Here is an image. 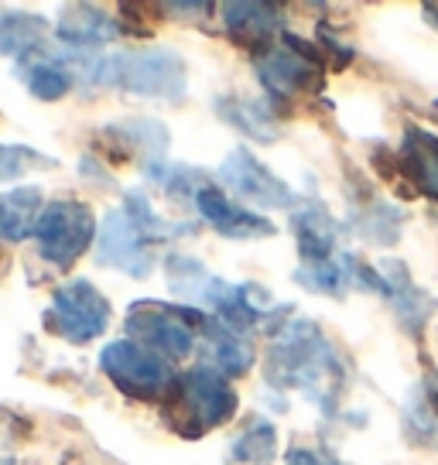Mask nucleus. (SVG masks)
I'll list each match as a JSON object with an SVG mask.
<instances>
[{
	"label": "nucleus",
	"instance_id": "f257e3e1",
	"mask_svg": "<svg viewBox=\"0 0 438 465\" xmlns=\"http://www.w3.org/2000/svg\"><path fill=\"white\" fill-rule=\"evenodd\" d=\"M267 377L271 383H281L284 391H305L308 397H319L322 404H329L343 377V363L336 349L322 339L312 322H292L271 342Z\"/></svg>",
	"mask_w": 438,
	"mask_h": 465
},
{
	"label": "nucleus",
	"instance_id": "f03ea898",
	"mask_svg": "<svg viewBox=\"0 0 438 465\" xmlns=\"http://www.w3.org/2000/svg\"><path fill=\"white\" fill-rule=\"evenodd\" d=\"M236 411V393L216 366H192L175 377L164 397V418L185 438H199L205 431L230 421Z\"/></svg>",
	"mask_w": 438,
	"mask_h": 465
},
{
	"label": "nucleus",
	"instance_id": "7ed1b4c3",
	"mask_svg": "<svg viewBox=\"0 0 438 465\" xmlns=\"http://www.w3.org/2000/svg\"><path fill=\"white\" fill-rule=\"evenodd\" d=\"M168 284L185 294V298H199L205 308L216 312V319L223 325H230L236 332H247L250 325H257V319H264L267 294H257V288H236L223 277L209 274L203 263L192 257H172L168 261Z\"/></svg>",
	"mask_w": 438,
	"mask_h": 465
},
{
	"label": "nucleus",
	"instance_id": "20e7f679",
	"mask_svg": "<svg viewBox=\"0 0 438 465\" xmlns=\"http://www.w3.org/2000/svg\"><path fill=\"white\" fill-rule=\"evenodd\" d=\"M103 83H117L137 96H158V100H182L185 93V65L175 52L147 48V52H127L100 65Z\"/></svg>",
	"mask_w": 438,
	"mask_h": 465
},
{
	"label": "nucleus",
	"instance_id": "39448f33",
	"mask_svg": "<svg viewBox=\"0 0 438 465\" xmlns=\"http://www.w3.org/2000/svg\"><path fill=\"white\" fill-rule=\"evenodd\" d=\"M322 69H325L322 48H315L298 35H284L281 48H267L257 58V79L267 86L271 96H281V100L319 93Z\"/></svg>",
	"mask_w": 438,
	"mask_h": 465
},
{
	"label": "nucleus",
	"instance_id": "423d86ee",
	"mask_svg": "<svg viewBox=\"0 0 438 465\" xmlns=\"http://www.w3.org/2000/svg\"><path fill=\"white\" fill-rule=\"evenodd\" d=\"M100 363L103 373L134 401H164L172 383H175V373H172L168 360L151 352L141 342H134V339L110 342L103 349Z\"/></svg>",
	"mask_w": 438,
	"mask_h": 465
},
{
	"label": "nucleus",
	"instance_id": "0eeeda50",
	"mask_svg": "<svg viewBox=\"0 0 438 465\" xmlns=\"http://www.w3.org/2000/svg\"><path fill=\"white\" fill-rule=\"evenodd\" d=\"M35 236H38V253L45 261L65 267L86 253V247L96 236V219L89 213V205L75 203V199H59L42 213Z\"/></svg>",
	"mask_w": 438,
	"mask_h": 465
},
{
	"label": "nucleus",
	"instance_id": "6e6552de",
	"mask_svg": "<svg viewBox=\"0 0 438 465\" xmlns=\"http://www.w3.org/2000/svg\"><path fill=\"white\" fill-rule=\"evenodd\" d=\"M195 325H205V315L192 308L172 305H134L127 315V332L134 342L158 356H189L195 346Z\"/></svg>",
	"mask_w": 438,
	"mask_h": 465
},
{
	"label": "nucleus",
	"instance_id": "1a4fd4ad",
	"mask_svg": "<svg viewBox=\"0 0 438 465\" xmlns=\"http://www.w3.org/2000/svg\"><path fill=\"white\" fill-rule=\"evenodd\" d=\"M110 325V305L89 281H69L55 291L48 308V329L75 346L93 342Z\"/></svg>",
	"mask_w": 438,
	"mask_h": 465
},
{
	"label": "nucleus",
	"instance_id": "9d476101",
	"mask_svg": "<svg viewBox=\"0 0 438 465\" xmlns=\"http://www.w3.org/2000/svg\"><path fill=\"white\" fill-rule=\"evenodd\" d=\"M96 257L103 267H117L131 277H147L154 267L144 232L134 226V219L124 209H114L103 219L100 232H96Z\"/></svg>",
	"mask_w": 438,
	"mask_h": 465
},
{
	"label": "nucleus",
	"instance_id": "9b49d317",
	"mask_svg": "<svg viewBox=\"0 0 438 465\" xmlns=\"http://www.w3.org/2000/svg\"><path fill=\"white\" fill-rule=\"evenodd\" d=\"M219 178L226 182L230 192H236V195L247 199V203L261 205V209H292L294 205L292 189H288L281 178H274V174L267 172L261 161L254 158L250 151H244V147L223 161Z\"/></svg>",
	"mask_w": 438,
	"mask_h": 465
},
{
	"label": "nucleus",
	"instance_id": "f8f14e48",
	"mask_svg": "<svg viewBox=\"0 0 438 465\" xmlns=\"http://www.w3.org/2000/svg\"><path fill=\"white\" fill-rule=\"evenodd\" d=\"M195 209L203 213V219L219 230L223 236L230 240H250V236H274V226L267 223L264 216L250 213V209H240L226 199V192L216 189V185H205L199 195H195Z\"/></svg>",
	"mask_w": 438,
	"mask_h": 465
},
{
	"label": "nucleus",
	"instance_id": "ddd939ff",
	"mask_svg": "<svg viewBox=\"0 0 438 465\" xmlns=\"http://www.w3.org/2000/svg\"><path fill=\"white\" fill-rule=\"evenodd\" d=\"M223 15H226L223 21L236 42H244L247 48L261 45L264 52L271 48V35L281 25V11L271 4H226Z\"/></svg>",
	"mask_w": 438,
	"mask_h": 465
},
{
	"label": "nucleus",
	"instance_id": "4468645a",
	"mask_svg": "<svg viewBox=\"0 0 438 465\" xmlns=\"http://www.w3.org/2000/svg\"><path fill=\"white\" fill-rule=\"evenodd\" d=\"M203 332H205V346L213 352V363H216V370L223 377H244L250 366H254L257 352L244 339V332L223 325L219 319H205Z\"/></svg>",
	"mask_w": 438,
	"mask_h": 465
},
{
	"label": "nucleus",
	"instance_id": "2eb2a0df",
	"mask_svg": "<svg viewBox=\"0 0 438 465\" xmlns=\"http://www.w3.org/2000/svg\"><path fill=\"white\" fill-rule=\"evenodd\" d=\"M397 168L404 172L408 182H418V189L438 199V137L411 127L397 154Z\"/></svg>",
	"mask_w": 438,
	"mask_h": 465
},
{
	"label": "nucleus",
	"instance_id": "dca6fc26",
	"mask_svg": "<svg viewBox=\"0 0 438 465\" xmlns=\"http://www.w3.org/2000/svg\"><path fill=\"white\" fill-rule=\"evenodd\" d=\"M294 232H298V247H302L305 263L329 261V253L336 250V223L322 205L294 209Z\"/></svg>",
	"mask_w": 438,
	"mask_h": 465
},
{
	"label": "nucleus",
	"instance_id": "f3484780",
	"mask_svg": "<svg viewBox=\"0 0 438 465\" xmlns=\"http://www.w3.org/2000/svg\"><path fill=\"white\" fill-rule=\"evenodd\" d=\"M117 25L114 17H106L96 7H69L59 21V38L73 48H100L110 38H117Z\"/></svg>",
	"mask_w": 438,
	"mask_h": 465
},
{
	"label": "nucleus",
	"instance_id": "a211bd4d",
	"mask_svg": "<svg viewBox=\"0 0 438 465\" xmlns=\"http://www.w3.org/2000/svg\"><path fill=\"white\" fill-rule=\"evenodd\" d=\"M42 192L38 189H15L0 195V232L7 240H25L38 219H42Z\"/></svg>",
	"mask_w": 438,
	"mask_h": 465
},
{
	"label": "nucleus",
	"instance_id": "6ab92c4d",
	"mask_svg": "<svg viewBox=\"0 0 438 465\" xmlns=\"http://www.w3.org/2000/svg\"><path fill=\"white\" fill-rule=\"evenodd\" d=\"M45 42V21L35 15H0V55L31 58Z\"/></svg>",
	"mask_w": 438,
	"mask_h": 465
},
{
	"label": "nucleus",
	"instance_id": "aec40b11",
	"mask_svg": "<svg viewBox=\"0 0 438 465\" xmlns=\"http://www.w3.org/2000/svg\"><path fill=\"white\" fill-rule=\"evenodd\" d=\"M21 79H25L31 93L45 103L62 100V96L69 93V86H73L69 69L59 65V62H45V58H35V62L25 58V62H21Z\"/></svg>",
	"mask_w": 438,
	"mask_h": 465
},
{
	"label": "nucleus",
	"instance_id": "412c9836",
	"mask_svg": "<svg viewBox=\"0 0 438 465\" xmlns=\"http://www.w3.org/2000/svg\"><path fill=\"white\" fill-rule=\"evenodd\" d=\"M124 213L134 219V226L144 232V240H172L178 232H189L192 226L185 223H168L164 216H158L151 205H147L144 192H127V199H124Z\"/></svg>",
	"mask_w": 438,
	"mask_h": 465
},
{
	"label": "nucleus",
	"instance_id": "4be33fe9",
	"mask_svg": "<svg viewBox=\"0 0 438 465\" xmlns=\"http://www.w3.org/2000/svg\"><path fill=\"white\" fill-rule=\"evenodd\" d=\"M274 445H278V435L267 421H254L244 431V435L234 441V462H247V465H271V455H274Z\"/></svg>",
	"mask_w": 438,
	"mask_h": 465
},
{
	"label": "nucleus",
	"instance_id": "5701e85b",
	"mask_svg": "<svg viewBox=\"0 0 438 465\" xmlns=\"http://www.w3.org/2000/svg\"><path fill=\"white\" fill-rule=\"evenodd\" d=\"M223 114L234 120L236 127L250 137H261V141H274L278 137V120L274 114L261 106V103H250V100H236L230 110H223Z\"/></svg>",
	"mask_w": 438,
	"mask_h": 465
},
{
	"label": "nucleus",
	"instance_id": "b1692460",
	"mask_svg": "<svg viewBox=\"0 0 438 465\" xmlns=\"http://www.w3.org/2000/svg\"><path fill=\"white\" fill-rule=\"evenodd\" d=\"M55 161L42 158L31 147H0V182H15L21 174H28L31 168H52Z\"/></svg>",
	"mask_w": 438,
	"mask_h": 465
},
{
	"label": "nucleus",
	"instance_id": "393cba45",
	"mask_svg": "<svg viewBox=\"0 0 438 465\" xmlns=\"http://www.w3.org/2000/svg\"><path fill=\"white\" fill-rule=\"evenodd\" d=\"M288 465H343V462H336L325 451H315V449H292L288 451Z\"/></svg>",
	"mask_w": 438,
	"mask_h": 465
},
{
	"label": "nucleus",
	"instance_id": "a878e982",
	"mask_svg": "<svg viewBox=\"0 0 438 465\" xmlns=\"http://www.w3.org/2000/svg\"><path fill=\"white\" fill-rule=\"evenodd\" d=\"M432 401H435V404H432V407H438V391H432Z\"/></svg>",
	"mask_w": 438,
	"mask_h": 465
},
{
	"label": "nucleus",
	"instance_id": "bb28decb",
	"mask_svg": "<svg viewBox=\"0 0 438 465\" xmlns=\"http://www.w3.org/2000/svg\"><path fill=\"white\" fill-rule=\"evenodd\" d=\"M435 116H438V103H435Z\"/></svg>",
	"mask_w": 438,
	"mask_h": 465
}]
</instances>
